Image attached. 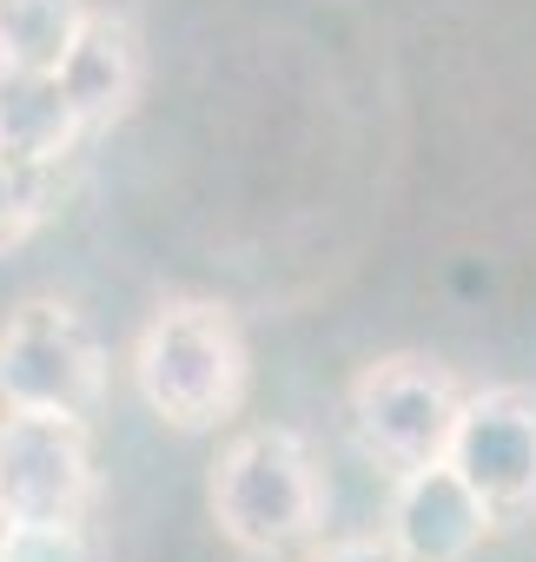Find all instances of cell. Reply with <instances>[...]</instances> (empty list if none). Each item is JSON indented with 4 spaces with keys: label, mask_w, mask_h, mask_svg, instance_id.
I'll return each instance as SVG.
<instances>
[{
    "label": "cell",
    "mask_w": 536,
    "mask_h": 562,
    "mask_svg": "<svg viewBox=\"0 0 536 562\" xmlns=\"http://www.w3.org/2000/svg\"><path fill=\"white\" fill-rule=\"evenodd\" d=\"M54 80H60L74 120L87 126V139L107 133L113 120L133 113L139 87H146V47H139V27H133L126 14H113V8H93L87 27H80V41H74V54L60 60Z\"/></svg>",
    "instance_id": "ba28073f"
},
{
    "label": "cell",
    "mask_w": 536,
    "mask_h": 562,
    "mask_svg": "<svg viewBox=\"0 0 536 562\" xmlns=\"http://www.w3.org/2000/svg\"><path fill=\"white\" fill-rule=\"evenodd\" d=\"M87 14V0H0V80H54Z\"/></svg>",
    "instance_id": "9c48e42d"
},
{
    "label": "cell",
    "mask_w": 536,
    "mask_h": 562,
    "mask_svg": "<svg viewBox=\"0 0 536 562\" xmlns=\"http://www.w3.org/2000/svg\"><path fill=\"white\" fill-rule=\"evenodd\" d=\"M54 172L60 166H34V159L0 146V258L14 245H27L41 232V218L54 212Z\"/></svg>",
    "instance_id": "8fae6325"
},
{
    "label": "cell",
    "mask_w": 536,
    "mask_h": 562,
    "mask_svg": "<svg viewBox=\"0 0 536 562\" xmlns=\"http://www.w3.org/2000/svg\"><path fill=\"white\" fill-rule=\"evenodd\" d=\"M93 503L87 424L8 411L0 417V522H80Z\"/></svg>",
    "instance_id": "5b68a950"
},
{
    "label": "cell",
    "mask_w": 536,
    "mask_h": 562,
    "mask_svg": "<svg viewBox=\"0 0 536 562\" xmlns=\"http://www.w3.org/2000/svg\"><path fill=\"white\" fill-rule=\"evenodd\" d=\"M450 470L490 503L496 529L536 516V391L529 384H490L464 397Z\"/></svg>",
    "instance_id": "8992f818"
},
{
    "label": "cell",
    "mask_w": 536,
    "mask_h": 562,
    "mask_svg": "<svg viewBox=\"0 0 536 562\" xmlns=\"http://www.w3.org/2000/svg\"><path fill=\"white\" fill-rule=\"evenodd\" d=\"M496 529L490 503L444 463L431 470H411L391 483V516H384V536L411 555V562H470L483 549V536Z\"/></svg>",
    "instance_id": "52a82bcc"
},
{
    "label": "cell",
    "mask_w": 536,
    "mask_h": 562,
    "mask_svg": "<svg viewBox=\"0 0 536 562\" xmlns=\"http://www.w3.org/2000/svg\"><path fill=\"white\" fill-rule=\"evenodd\" d=\"M133 391L159 424L186 437L232 424L252 391V351L238 318L212 299L159 305L133 345Z\"/></svg>",
    "instance_id": "6da1fadb"
},
{
    "label": "cell",
    "mask_w": 536,
    "mask_h": 562,
    "mask_svg": "<svg viewBox=\"0 0 536 562\" xmlns=\"http://www.w3.org/2000/svg\"><path fill=\"white\" fill-rule=\"evenodd\" d=\"M107 397V351L60 299H27L0 325V404L87 424Z\"/></svg>",
    "instance_id": "277c9868"
},
{
    "label": "cell",
    "mask_w": 536,
    "mask_h": 562,
    "mask_svg": "<svg viewBox=\"0 0 536 562\" xmlns=\"http://www.w3.org/2000/svg\"><path fill=\"white\" fill-rule=\"evenodd\" d=\"M0 562H93L80 522H0Z\"/></svg>",
    "instance_id": "7c38bea8"
},
{
    "label": "cell",
    "mask_w": 536,
    "mask_h": 562,
    "mask_svg": "<svg viewBox=\"0 0 536 562\" xmlns=\"http://www.w3.org/2000/svg\"><path fill=\"white\" fill-rule=\"evenodd\" d=\"M212 522L238 555H286L319 536L325 522V476L299 430L286 424H252L238 430L205 483Z\"/></svg>",
    "instance_id": "7a4b0ae2"
},
{
    "label": "cell",
    "mask_w": 536,
    "mask_h": 562,
    "mask_svg": "<svg viewBox=\"0 0 536 562\" xmlns=\"http://www.w3.org/2000/svg\"><path fill=\"white\" fill-rule=\"evenodd\" d=\"M87 139V126L74 120L60 80H0V146L34 159V166H60L74 146Z\"/></svg>",
    "instance_id": "30bf717a"
},
{
    "label": "cell",
    "mask_w": 536,
    "mask_h": 562,
    "mask_svg": "<svg viewBox=\"0 0 536 562\" xmlns=\"http://www.w3.org/2000/svg\"><path fill=\"white\" fill-rule=\"evenodd\" d=\"M464 384L431 364V358H378L351 378L345 391V424H351V443L365 450V463H378L391 483L411 476V470H431L450 457V437H457V417H464Z\"/></svg>",
    "instance_id": "3957f363"
},
{
    "label": "cell",
    "mask_w": 536,
    "mask_h": 562,
    "mask_svg": "<svg viewBox=\"0 0 536 562\" xmlns=\"http://www.w3.org/2000/svg\"><path fill=\"white\" fill-rule=\"evenodd\" d=\"M312 562H411V555L378 529V536H338V542H325Z\"/></svg>",
    "instance_id": "4fadbf2b"
}]
</instances>
